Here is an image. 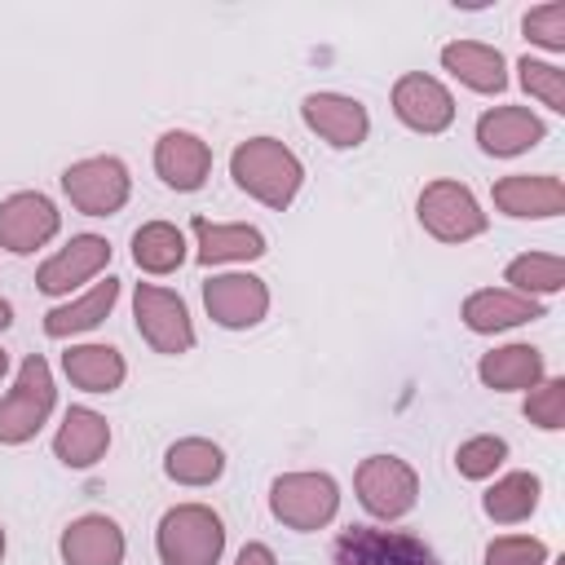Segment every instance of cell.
I'll return each mask as SVG.
<instances>
[{"instance_id":"cell-1","label":"cell","mask_w":565,"mask_h":565,"mask_svg":"<svg viewBox=\"0 0 565 565\" xmlns=\"http://www.w3.org/2000/svg\"><path fill=\"white\" fill-rule=\"evenodd\" d=\"M230 177H234V185L243 194H252L256 203L282 212L300 194L305 168L278 137H247L230 154Z\"/></svg>"},{"instance_id":"cell-2","label":"cell","mask_w":565,"mask_h":565,"mask_svg":"<svg viewBox=\"0 0 565 565\" xmlns=\"http://www.w3.org/2000/svg\"><path fill=\"white\" fill-rule=\"evenodd\" d=\"M163 565H216L225 552V521L207 503H177L154 530Z\"/></svg>"},{"instance_id":"cell-3","label":"cell","mask_w":565,"mask_h":565,"mask_svg":"<svg viewBox=\"0 0 565 565\" xmlns=\"http://www.w3.org/2000/svg\"><path fill=\"white\" fill-rule=\"evenodd\" d=\"M53 402H57V388H53V371L40 353L22 358L18 366V380L13 388L0 397V446H22L31 441L44 419L53 415Z\"/></svg>"},{"instance_id":"cell-4","label":"cell","mask_w":565,"mask_h":565,"mask_svg":"<svg viewBox=\"0 0 565 565\" xmlns=\"http://www.w3.org/2000/svg\"><path fill=\"white\" fill-rule=\"evenodd\" d=\"M269 512L287 530H322L340 512V486L331 472H282L269 486Z\"/></svg>"},{"instance_id":"cell-5","label":"cell","mask_w":565,"mask_h":565,"mask_svg":"<svg viewBox=\"0 0 565 565\" xmlns=\"http://www.w3.org/2000/svg\"><path fill=\"white\" fill-rule=\"evenodd\" d=\"M419 225L437 238V243H468L477 234H486V212L477 203V194L463 181L437 177L419 190Z\"/></svg>"},{"instance_id":"cell-6","label":"cell","mask_w":565,"mask_h":565,"mask_svg":"<svg viewBox=\"0 0 565 565\" xmlns=\"http://www.w3.org/2000/svg\"><path fill=\"white\" fill-rule=\"evenodd\" d=\"M353 490H358V503L380 516V521H397L415 508L419 499V477L406 459L397 455H366L353 472Z\"/></svg>"},{"instance_id":"cell-7","label":"cell","mask_w":565,"mask_h":565,"mask_svg":"<svg viewBox=\"0 0 565 565\" xmlns=\"http://www.w3.org/2000/svg\"><path fill=\"white\" fill-rule=\"evenodd\" d=\"M331 565H441V561L424 539H415L406 530L349 525L331 543Z\"/></svg>"},{"instance_id":"cell-8","label":"cell","mask_w":565,"mask_h":565,"mask_svg":"<svg viewBox=\"0 0 565 565\" xmlns=\"http://www.w3.org/2000/svg\"><path fill=\"white\" fill-rule=\"evenodd\" d=\"M62 190L71 199L75 212L84 216H115L128 194H132V177L124 168V159L115 154H93V159H79L62 172Z\"/></svg>"},{"instance_id":"cell-9","label":"cell","mask_w":565,"mask_h":565,"mask_svg":"<svg viewBox=\"0 0 565 565\" xmlns=\"http://www.w3.org/2000/svg\"><path fill=\"white\" fill-rule=\"evenodd\" d=\"M132 318H137V331L141 340L154 349V353H190L194 349V322H190V309L177 291L168 287H154V282H137L132 291Z\"/></svg>"},{"instance_id":"cell-10","label":"cell","mask_w":565,"mask_h":565,"mask_svg":"<svg viewBox=\"0 0 565 565\" xmlns=\"http://www.w3.org/2000/svg\"><path fill=\"white\" fill-rule=\"evenodd\" d=\"M207 318L225 331H247L269 313V287L256 274H212L203 282Z\"/></svg>"},{"instance_id":"cell-11","label":"cell","mask_w":565,"mask_h":565,"mask_svg":"<svg viewBox=\"0 0 565 565\" xmlns=\"http://www.w3.org/2000/svg\"><path fill=\"white\" fill-rule=\"evenodd\" d=\"M57 230H62V212L40 190H18L0 203V247L13 252V256H26V252L44 247Z\"/></svg>"},{"instance_id":"cell-12","label":"cell","mask_w":565,"mask_h":565,"mask_svg":"<svg viewBox=\"0 0 565 565\" xmlns=\"http://www.w3.org/2000/svg\"><path fill=\"white\" fill-rule=\"evenodd\" d=\"M393 115H397L406 128L433 137V132H446V128H450V119H455V97H450V88H446L441 79H433V75H424V71H406V75L393 84Z\"/></svg>"},{"instance_id":"cell-13","label":"cell","mask_w":565,"mask_h":565,"mask_svg":"<svg viewBox=\"0 0 565 565\" xmlns=\"http://www.w3.org/2000/svg\"><path fill=\"white\" fill-rule=\"evenodd\" d=\"M300 119L335 150H353L366 141L371 132V115L358 97H344V93H309L300 102Z\"/></svg>"},{"instance_id":"cell-14","label":"cell","mask_w":565,"mask_h":565,"mask_svg":"<svg viewBox=\"0 0 565 565\" xmlns=\"http://www.w3.org/2000/svg\"><path fill=\"white\" fill-rule=\"evenodd\" d=\"M110 265V243L102 234H75L57 256H49L40 269H35V287L44 296H66L71 287L97 278L102 269Z\"/></svg>"},{"instance_id":"cell-15","label":"cell","mask_w":565,"mask_h":565,"mask_svg":"<svg viewBox=\"0 0 565 565\" xmlns=\"http://www.w3.org/2000/svg\"><path fill=\"white\" fill-rule=\"evenodd\" d=\"M154 172H159V181H163L168 190L190 194V190H199V185L207 181V172H212V146H207L203 137L185 132V128H172V132H163V137L154 141Z\"/></svg>"},{"instance_id":"cell-16","label":"cell","mask_w":565,"mask_h":565,"mask_svg":"<svg viewBox=\"0 0 565 565\" xmlns=\"http://www.w3.org/2000/svg\"><path fill=\"white\" fill-rule=\"evenodd\" d=\"M494 207L516 216V221H543V216H561L565 212V181L561 177H530V172H512L503 181H494Z\"/></svg>"},{"instance_id":"cell-17","label":"cell","mask_w":565,"mask_h":565,"mask_svg":"<svg viewBox=\"0 0 565 565\" xmlns=\"http://www.w3.org/2000/svg\"><path fill=\"white\" fill-rule=\"evenodd\" d=\"M547 137L543 119L530 110V106H494L477 119V141L486 154L494 159H512V154H525L530 146H539Z\"/></svg>"},{"instance_id":"cell-18","label":"cell","mask_w":565,"mask_h":565,"mask_svg":"<svg viewBox=\"0 0 565 565\" xmlns=\"http://www.w3.org/2000/svg\"><path fill=\"white\" fill-rule=\"evenodd\" d=\"M124 552H128L124 530L102 512H88L62 530V561L66 565H124Z\"/></svg>"},{"instance_id":"cell-19","label":"cell","mask_w":565,"mask_h":565,"mask_svg":"<svg viewBox=\"0 0 565 565\" xmlns=\"http://www.w3.org/2000/svg\"><path fill=\"white\" fill-rule=\"evenodd\" d=\"M543 318V305L534 296H521V291H503V287H481L463 300V322L468 331L477 335H490V331H508V327H521V322H534Z\"/></svg>"},{"instance_id":"cell-20","label":"cell","mask_w":565,"mask_h":565,"mask_svg":"<svg viewBox=\"0 0 565 565\" xmlns=\"http://www.w3.org/2000/svg\"><path fill=\"white\" fill-rule=\"evenodd\" d=\"M110 446V424L106 415H97L93 406H71L57 424V437H53V455L66 463V468H93Z\"/></svg>"},{"instance_id":"cell-21","label":"cell","mask_w":565,"mask_h":565,"mask_svg":"<svg viewBox=\"0 0 565 565\" xmlns=\"http://www.w3.org/2000/svg\"><path fill=\"white\" fill-rule=\"evenodd\" d=\"M441 66L468 84L472 93H503L508 88V71H503V53L494 44L481 40H455L441 49Z\"/></svg>"},{"instance_id":"cell-22","label":"cell","mask_w":565,"mask_h":565,"mask_svg":"<svg viewBox=\"0 0 565 565\" xmlns=\"http://www.w3.org/2000/svg\"><path fill=\"white\" fill-rule=\"evenodd\" d=\"M194 243H199V265H225V260H256L265 256V234L256 225H216L207 216L190 221Z\"/></svg>"},{"instance_id":"cell-23","label":"cell","mask_w":565,"mask_h":565,"mask_svg":"<svg viewBox=\"0 0 565 565\" xmlns=\"http://www.w3.org/2000/svg\"><path fill=\"white\" fill-rule=\"evenodd\" d=\"M62 371L84 393H115L124 384V375H128L124 353L110 349V344H71L62 353Z\"/></svg>"},{"instance_id":"cell-24","label":"cell","mask_w":565,"mask_h":565,"mask_svg":"<svg viewBox=\"0 0 565 565\" xmlns=\"http://www.w3.org/2000/svg\"><path fill=\"white\" fill-rule=\"evenodd\" d=\"M477 375L486 388L494 393H512V388H534L543 380V353L534 344H503V349H490L481 362H477Z\"/></svg>"},{"instance_id":"cell-25","label":"cell","mask_w":565,"mask_h":565,"mask_svg":"<svg viewBox=\"0 0 565 565\" xmlns=\"http://www.w3.org/2000/svg\"><path fill=\"white\" fill-rule=\"evenodd\" d=\"M119 300V278H106L97 282L93 291H84L79 300H66V305H53L44 313V335L53 340H66V335H79V331H93Z\"/></svg>"},{"instance_id":"cell-26","label":"cell","mask_w":565,"mask_h":565,"mask_svg":"<svg viewBox=\"0 0 565 565\" xmlns=\"http://www.w3.org/2000/svg\"><path fill=\"white\" fill-rule=\"evenodd\" d=\"M163 472L181 486H212L221 472H225V455L216 441L207 437H181L168 446L163 455Z\"/></svg>"},{"instance_id":"cell-27","label":"cell","mask_w":565,"mask_h":565,"mask_svg":"<svg viewBox=\"0 0 565 565\" xmlns=\"http://www.w3.org/2000/svg\"><path fill=\"white\" fill-rule=\"evenodd\" d=\"M132 260H137V269H146V274H172V269H181V260H185V238H181V230L168 225V221H146V225L132 234Z\"/></svg>"},{"instance_id":"cell-28","label":"cell","mask_w":565,"mask_h":565,"mask_svg":"<svg viewBox=\"0 0 565 565\" xmlns=\"http://www.w3.org/2000/svg\"><path fill=\"white\" fill-rule=\"evenodd\" d=\"M539 490H543V486H539L534 472H508V477H499V481L486 490L481 508H486L490 521L516 525V521H525V516L539 508Z\"/></svg>"},{"instance_id":"cell-29","label":"cell","mask_w":565,"mask_h":565,"mask_svg":"<svg viewBox=\"0 0 565 565\" xmlns=\"http://www.w3.org/2000/svg\"><path fill=\"white\" fill-rule=\"evenodd\" d=\"M512 287L508 291H521V296H547V291H561L565 282V260L552 256V252H525L508 265L503 274Z\"/></svg>"},{"instance_id":"cell-30","label":"cell","mask_w":565,"mask_h":565,"mask_svg":"<svg viewBox=\"0 0 565 565\" xmlns=\"http://www.w3.org/2000/svg\"><path fill=\"white\" fill-rule=\"evenodd\" d=\"M508 459V441L503 437H468L459 450H455V468H459V477H468V481H486V477H494V468Z\"/></svg>"},{"instance_id":"cell-31","label":"cell","mask_w":565,"mask_h":565,"mask_svg":"<svg viewBox=\"0 0 565 565\" xmlns=\"http://www.w3.org/2000/svg\"><path fill=\"white\" fill-rule=\"evenodd\" d=\"M516 71H521V88L525 93H534L547 110H565V71L561 66L539 62V57H521Z\"/></svg>"},{"instance_id":"cell-32","label":"cell","mask_w":565,"mask_h":565,"mask_svg":"<svg viewBox=\"0 0 565 565\" xmlns=\"http://www.w3.org/2000/svg\"><path fill=\"white\" fill-rule=\"evenodd\" d=\"M525 419L547 433L565 428V380H539L525 397Z\"/></svg>"},{"instance_id":"cell-33","label":"cell","mask_w":565,"mask_h":565,"mask_svg":"<svg viewBox=\"0 0 565 565\" xmlns=\"http://www.w3.org/2000/svg\"><path fill=\"white\" fill-rule=\"evenodd\" d=\"M521 26H525V35H530L534 44H543V49H552V53L565 49V4H561V0L534 4V9L521 18Z\"/></svg>"},{"instance_id":"cell-34","label":"cell","mask_w":565,"mask_h":565,"mask_svg":"<svg viewBox=\"0 0 565 565\" xmlns=\"http://www.w3.org/2000/svg\"><path fill=\"white\" fill-rule=\"evenodd\" d=\"M486 565H547V543L543 539H530V534L490 539Z\"/></svg>"},{"instance_id":"cell-35","label":"cell","mask_w":565,"mask_h":565,"mask_svg":"<svg viewBox=\"0 0 565 565\" xmlns=\"http://www.w3.org/2000/svg\"><path fill=\"white\" fill-rule=\"evenodd\" d=\"M234 565H278V556L265 543H243V552L234 556Z\"/></svg>"},{"instance_id":"cell-36","label":"cell","mask_w":565,"mask_h":565,"mask_svg":"<svg viewBox=\"0 0 565 565\" xmlns=\"http://www.w3.org/2000/svg\"><path fill=\"white\" fill-rule=\"evenodd\" d=\"M9 322H13V305H9V300H0V331H4Z\"/></svg>"},{"instance_id":"cell-37","label":"cell","mask_w":565,"mask_h":565,"mask_svg":"<svg viewBox=\"0 0 565 565\" xmlns=\"http://www.w3.org/2000/svg\"><path fill=\"white\" fill-rule=\"evenodd\" d=\"M4 371H9V353L0 349V380H4Z\"/></svg>"},{"instance_id":"cell-38","label":"cell","mask_w":565,"mask_h":565,"mask_svg":"<svg viewBox=\"0 0 565 565\" xmlns=\"http://www.w3.org/2000/svg\"><path fill=\"white\" fill-rule=\"evenodd\" d=\"M0 561H4V525H0Z\"/></svg>"}]
</instances>
